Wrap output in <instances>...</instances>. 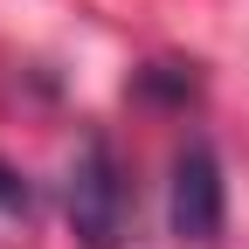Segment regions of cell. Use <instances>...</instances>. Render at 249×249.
Returning a JSON list of instances; mask_svg holds the SVG:
<instances>
[{"label": "cell", "instance_id": "1", "mask_svg": "<svg viewBox=\"0 0 249 249\" xmlns=\"http://www.w3.org/2000/svg\"><path fill=\"white\" fill-rule=\"evenodd\" d=\"M124 222H132V187L104 132H90L76 166H70V235L83 249H124Z\"/></svg>", "mask_w": 249, "mask_h": 249}, {"label": "cell", "instance_id": "2", "mask_svg": "<svg viewBox=\"0 0 249 249\" xmlns=\"http://www.w3.org/2000/svg\"><path fill=\"white\" fill-rule=\"evenodd\" d=\"M166 229L180 249H214L229 229V180L208 139H187L173 152V180H166Z\"/></svg>", "mask_w": 249, "mask_h": 249}, {"label": "cell", "instance_id": "3", "mask_svg": "<svg viewBox=\"0 0 249 249\" xmlns=\"http://www.w3.org/2000/svg\"><path fill=\"white\" fill-rule=\"evenodd\" d=\"M132 97L139 104H160V111H187L201 97V70L194 62H145L132 76Z\"/></svg>", "mask_w": 249, "mask_h": 249}, {"label": "cell", "instance_id": "4", "mask_svg": "<svg viewBox=\"0 0 249 249\" xmlns=\"http://www.w3.org/2000/svg\"><path fill=\"white\" fill-rule=\"evenodd\" d=\"M28 208H35V187H28L7 160H0V214H28Z\"/></svg>", "mask_w": 249, "mask_h": 249}]
</instances>
